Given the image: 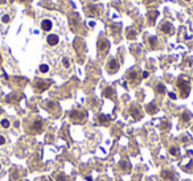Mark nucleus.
<instances>
[{
	"label": "nucleus",
	"instance_id": "obj_23",
	"mask_svg": "<svg viewBox=\"0 0 193 181\" xmlns=\"http://www.w3.org/2000/svg\"><path fill=\"white\" fill-rule=\"evenodd\" d=\"M148 44L151 48H156V45H157V38L155 37V36H152V37L148 38Z\"/></svg>",
	"mask_w": 193,
	"mask_h": 181
},
{
	"label": "nucleus",
	"instance_id": "obj_10",
	"mask_svg": "<svg viewBox=\"0 0 193 181\" xmlns=\"http://www.w3.org/2000/svg\"><path fill=\"white\" fill-rule=\"evenodd\" d=\"M46 42L50 45V46H56V45L59 42V37L57 35H49L46 37Z\"/></svg>",
	"mask_w": 193,
	"mask_h": 181
},
{
	"label": "nucleus",
	"instance_id": "obj_19",
	"mask_svg": "<svg viewBox=\"0 0 193 181\" xmlns=\"http://www.w3.org/2000/svg\"><path fill=\"white\" fill-rule=\"evenodd\" d=\"M156 91H157V94H165V86H164V83H157L156 85Z\"/></svg>",
	"mask_w": 193,
	"mask_h": 181
},
{
	"label": "nucleus",
	"instance_id": "obj_15",
	"mask_svg": "<svg viewBox=\"0 0 193 181\" xmlns=\"http://www.w3.org/2000/svg\"><path fill=\"white\" fill-rule=\"evenodd\" d=\"M191 119H192V114L189 111H184L183 114H181V117H180V120L183 122V123H188Z\"/></svg>",
	"mask_w": 193,
	"mask_h": 181
},
{
	"label": "nucleus",
	"instance_id": "obj_20",
	"mask_svg": "<svg viewBox=\"0 0 193 181\" xmlns=\"http://www.w3.org/2000/svg\"><path fill=\"white\" fill-rule=\"evenodd\" d=\"M135 37H136V30H134L132 28H128V29H127V38L134 40Z\"/></svg>",
	"mask_w": 193,
	"mask_h": 181
},
{
	"label": "nucleus",
	"instance_id": "obj_3",
	"mask_svg": "<svg viewBox=\"0 0 193 181\" xmlns=\"http://www.w3.org/2000/svg\"><path fill=\"white\" fill-rule=\"evenodd\" d=\"M160 174H161V179L165 180V181H176L177 180L176 173L173 171H171V169H163Z\"/></svg>",
	"mask_w": 193,
	"mask_h": 181
},
{
	"label": "nucleus",
	"instance_id": "obj_26",
	"mask_svg": "<svg viewBox=\"0 0 193 181\" xmlns=\"http://www.w3.org/2000/svg\"><path fill=\"white\" fill-rule=\"evenodd\" d=\"M0 123H1V127H4V128H8V127H9V120H7V119H3Z\"/></svg>",
	"mask_w": 193,
	"mask_h": 181
},
{
	"label": "nucleus",
	"instance_id": "obj_16",
	"mask_svg": "<svg viewBox=\"0 0 193 181\" xmlns=\"http://www.w3.org/2000/svg\"><path fill=\"white\" fill-rule=\"evenodd\" d=\"M139 77V73L136 70H131V72L127 73V80L128 81H136Z\"/></svg>",
	"mask_w": 193,
	"mask_h": 181
},
{
	"label": "nucleus",
	"instance_id": "obj_27",
	"mask_svg": "<svg viewBox=\"0 0 193 181\" xmlns=\"http://www.w3.org/2000/svg\"><path fill=\"white\" fill-rule=\"evenodd\" d=\"M57 181H66V177H65L64 173H59L57 176Z\"/></svg>",
	"mask_w": 193,
	"mask_h": 181
},
{
	"label": "nucleus",
	"instance_id": "obj_33",
	"mask_svg": "<svg viewBox=\"0 0 193 181\" xmlns=\"http://www.w3.org/2000/svg\"><path fill=\"white\" fill-rule=\"evenodd\" d=\"M143 77H144V78L148 77V72H144V73H143Z\"/></svg>",
	"mask_w": 193,
	"mask_h": 181
},
{
	"label": "nucleus",
	"instance_id": "obj_1",
	"mask_svg": "<svg viewBox=\"0 0 193 181\" xmlns=\"http://www.w3.org/2000/svg\"><path fill=\"white\" fill-rule=\"evenodd\" d=\"M177 87L180 90L181 98H186L189 95V91H191V85H189V81L185 80V78H178L177 80Z\"/></svg>",
	"mask_w": 193,
	"mask_h": 181
},
{
	"label": "nucleus",
	"instance_id": "obj_32",
	"mask_svg": "<svg viewBox=\"0 0 193 181\" xmlns=\"http://www.w3.org/2000/svg\"><path fill=\"white\" fill-rule=\"evenodd\" d=\"M169 98H171V99H176V94H175V93H169Z\"/></svg>",
	"mask_w": 193,
	"mask_h": 181
},
{
	"label": "nucleus",
	"instance_id": "obj_8",
	"mask_svg": "<svg viewBox=\"0 0 193 181\" xmlns=\"http://www.w3.org/2000/svg\"><path fill=\"white\" fill-rule=\"evenodd\" d=\"M160 29H161V32L163 33H165V35H172V33L175 32V28H173V25L171 24V22H163V25L160 27Z\"/></svg>",
	"mask_w": 193,
	"mask_h": 181
},
{
	"label": "nucleus",
	"instance_id": "obj_21",
	"mask_svg": "<svg viewBox=\"0 0 193 181\" xmlns=\"http://www.w3.org/2000/svg\"><path fill=\"white\" fill-rule=\"evenodd\" d=\"M119 165H120V168H122V169H124V171H128V169L131 168V165H130V163H128V161H126V160H122V161H119Z\"/></svg>",
	"mask_w": 193,
	"mask_h": 181
},
{
	"label": "nucleus",
	"instance_id": "obj_6",
	"mask_svg": "<svg viewBox=\"0 0 193 181\" xmlns=\"http://www.w3.org/2000/svg\"><path fill=\"white\" fill-rule=\"evenodd\" d=\"M130 115H131L135 120L141 119V117H143V115H141V111H140V107H138V106H131L130 107Z\"/></svg>",
	"mask_w": 193,
	"mask_h": 181
},
{
	"label": "nucleus",
	"instance_id": "obj_30",
	"mask_svg": "<svg viewBox=\"0 0 193 181\" xmlns=\"http://www.w3.org/2000/svg\"><path fill=\"white\" fill-rule=\"evenodd\" d=\"M169 127V124H168V122H163V124L160 126V128H163V130H165V128H168Z\"/></svg>",
	"mask_w": 193,
	"mask_h": 181
},
{
	"label": "nucleus",
	"instance_id": "obj_31",
	"mask_svg": "<svg viewBox=\"0 0 193 181\" xmlns=\"http://www.w3.org/2000/svg\"><path fill=\"white\" fill-rule=\"evenodd\" d=\"M4 144H5V138L0 135V146H4Z\"/></svg>",
	"mask_w": 193,
	"mask_h": 181
},
{
	"label": "nucleus",
	"instance_id": "obj_22",
	"mask_svg": "<svg viewBox=\"0 0 193 181\" xmlns=\"http://www.w3.org/2000/svg\"><path fill=\"white\" fill-rule=\"evenodd\" d=\"M178 151H180V149H178V147L172 146L171 148H169V155H171V156H177V155H178Z\"/></svg>",
	"mask_w": 193,
	"mask_h": 181
},
{
	"label": "nucleus",
	"instance_id": "obj_29",
	"mask_svg": "<svg viewBox=\"0 0 193 181\" xmlns=\"http://www.w3.org/2000/svg\"><path fill=\"white\" fill-rule=\"evenodd\" d=\"M48 107H49L50 110H53L54 107H57V104H56L54 102H48Z\"/></svg>",
	"mask_w": 193,
	"mask_h": 181
},
{
	"label": "nucleus",
	"instance_id": "obj_36",
	"mask_svg": "<svg viewBox=\"0 0 193 181\" xmlns=\"http://www.w3.org/2000/svg\"><path fill=\"white\" fill-rule=\"evenodd\" d=\"M184 1H192V0H184Z\"/></svg>",
	"mask_w": 193,
	"mask_h": 181
},
{
	"label": "nucleus",
	"instance_id": "obj_14",
	"mask_svg": "<svg viewBox=\"0 0 193 181\" xmlns=\"http://www.w3.org/2000/svg\"><path fill=\"white\" fill-rule=\"evenodd\" d=\"M87 11H89L91 15H99L101 13V11H99V8H98V5H95V4H90V5H87Z\"/></svg>",
	"mask_w": 193,
	"mask_h": 181
},
{
	"label": "nucleus",
	"instance_id": "obj_28",
	"mask_svg": "<svg viewBox=\"0 0 193 181\" xmlns=\"http://www.w3.org/2000/svg\"><path fill=\"white\" fill-rule=\"evenodd\" d=\"M9 20H11V19H9V16H8V15H4V16H3V19H1V21L5 22V24H7V22H9Z\"/></svg>",
	"mask_w": 193,
	"mask_h": 181
},
{
	"label": "nucleus",
	"instance_id": "obj_9",
	"mask_svg": "<svg viewBox=\"0 0 193 181\" xmlns=\"http://www.w3.org/2000/svg\"><path fill=\"white\" fill-rule=\"evenodd\" d=\"M119 69V62L115 60V58H111L109 62H107V70L110 73H115L116 70Z\"/></svg>",
	"mask_w": 193,
	"mask_h": 181
},
{
	"label": "nucleus",
	"instance_id": "obj_13",
	"mask_svg": "<svg viewBox=\"0 0 193 181\" xmlns=\"http://www.w3.org/2000/svg\"><path fill=\"white\" fill-rule=\"evenodd\" d=\"M114 89H112L111 86H107V87H104V90H103V97L104 98H112L114 97Z\"/></svg>",
	"mask_w": 193,
	"mask_h": 181
},
{
	"label": "nucleus",
	"instance_id": "obj_2",
	"mask_svg": "<svg viewBox=\"0 0 193 181\" xmlns=\"http://www.w3.org/2000/svg\"><path fill=\"white\" fill-rule=\"evenodd\" d=\"M42 127H44V122H42L41 119H36L32 124H30L29 132L30 134H38V132H41Z\"/></svg>",
	"mask_w": 193,
	"mask_h": 181
},
{
	"label": "nucleus",
	"instance_id": "obj_7",
	"mask_svg": "<svg viewBox=\"0 0 193 181\" xmlns=\"http://www.w3.org/2000/svg\"><path fill=\"white\" fill-rule=\"evenodd\" d=\"M50 86V81H42V80H37L35 83V87L38 90V91H44L48 87Z\"/></svg>",
	"mask_w": 193,
	"mask_h": 181
},
{
	"label": "nucleus",
	"instance_id": "obj_34",
	"mask_svg": "<svg viewBox=\"0 0 193 181\" xmlns=\"http://www.w3.org/2000/svg\"><path fill=\"white\" fill-rule=\"evenodd\" d=\"M86 180H87V181H93V180H91V177H89V176L86 177Z\"/></svg>",
	"mask_w": 193,
	"mask_h": 181
},
{
	"label": "nucleus",
	"instance_id": "obj_24",
	"mask_svg": "<svg viewBox=\"0 0 193 181\" xmlns=\"http://www.w3.org/2000/svg\"><path fill=\"white\" fill-rule=\"evenodd\" d=\"M40 72H41V73H48V72H49V66H48L46 64L40 65Z\"/></svg>",
	"mask_w": 193,
	"mask_h": 181
},
{
	"label": "nucleus",
	"instance_id": "obj_11",
	"mask_svg": "<svg viewBox=\"0 0 193 181\" xmlns=\"http://www.w3.org/2000/svg\"><path fill=\"white\" fill-rule=\"evenodd\" d=\"M52 27H53L52 21L48 20V19H44V20L41 21V29H42V30H45V32L50 30V29H52Z\"/></svg>",
	"mask_w": 193,
	"mask_h": 181
},
{
	"label": "nucleus",
	"instance_id": "obj_18",
	"mask_svg": "<svg viewBox=\"0 0 193 181\" xmlns=\"http://www.w3.org/2000/svg\"><path fill=\"white\" fill-rule=\"evenodd\" d=\"M157 16H159V12H157V11H151V12L148 13V21L151 22V24H154Z\"/></svg>",
	"mask_w": 193,
	"mask_h": 181
},
{
	"label": "nucleus",
	"instance_id": "obj_37",
	"mask_svg": "<svg viewBox=\"0 0 193 181\" xmlns=\"http://www.w3.org/2000/svg\"><path fill=\"white\" fill-rule=\"evenodd\" d=\"M0 62H1V54H0Z\"/></svg>",
	"mask_w": 193,
	"mask_h": 181
},
{
	"label": "nucleus",
	"instance_id": "obj_38",
	"mask_svg": "<svg viewBox=\"0 0 193 181\" xmlns=\"http://www.w3.org/2000/svg\"><path fill=\"white\" fill-rule=\"evenodd\" d=\"M0 168H1V164H0Z\"/></svg>",
	"mask_w": 193,
	"mask_h": 181
},
{
	"label": "nucleus",
	"instance_id": "obj_17",
	"mask_svg": "<svg viewBox=\"0 0 193 181\" xmlns=\"http://www.w3.org/2000/svg\"><path fill=\"white\" fill-rule=\"evenodd\" d=\"M146 110H147V112H148V114H156V112H157V107H156V104H155V103H149V104H147Z\"/></svg>",
	"mask_w": 193,
	"mask_h": 181
},
{
	"label": "nucleus",
	"instance_id": "obj_25",
	"mask_svg": "<svg viewBox=\"0 0 193 181\" xmlns=\"http://www.w3.org/2000/svg\"><path fill=\"white\" fill-rule=\"evenodd\" d=\"M62 65H64L65 67H70V61L67 57H64L62 58Z\"/></svg>",
	"mask_w": 193,
	"mask_h": 181
},
{
	"label": "nucleus",
	"instance_id": "obj_35",
	"mask_svg": "<svg viewBox=\"0 0 193 181\" xmlns=\"http://www.w3.org/2000/svg\"><path fill=\"white\" fill-rule=\"evenodd\" d=\"M19 1H21V3H25V1H27V0H19Z\"/></svg>",
	"mask_w": 193,
	"mask_h": 181
},
{
	"label": "nucleus",
	"instance_id": "obj_12",
	"mask_svg": "<svg viewBox=\"0 0 193 181\" xmlns=\"http://www.w3.org/2000/svg\"><path fill=\"white\" fill-rule=\"evenodd\" d=\"M110 122H111V117H109V115H103V114H99L98 115V123L109 124Z\"/></svg>",
	"mask_w": 193,
	"mask_h": 181
},
{
	"label": "nucleus",
	"instance_id": "obj_5",
	"mask_svg": "<svg viewBox=\"0 0 193 181\" xmlns=\"http://www.w3.org/2000/svg\"><path fill=\"white\" fill-rule=\"evenodd\" d=\"M96 48H98L99 52H106L110 48V42L106 38H99L98 42H96Z\"/></svg>",
	"mask_w": 193,
	"mask_h": 181
},
{
	"label": "nucleus",
	"instance_id": "obj_4",
	"mask_svg": "<svg viewBox=\"0 0 193 181\" xmlns=\"http://www.w3.org/2000/svg\"><path fill=\"white\" fill-rule=\"evenodd\" d=\"M69 117H70V119H73V120L81 122V120L85 119L86 114H85V112H82V111H79V110H72V111L69 112Z\"/></svg>",
	"mask_w": 193,
	"mask_h": 181
}]
</instances>
